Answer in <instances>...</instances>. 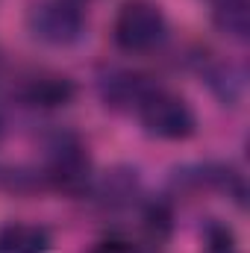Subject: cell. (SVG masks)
I'll return each instance as SVG.
<instances>
[{
	"mask_svg": "<svg viewBox=\"0 0 250 253\" xmlns=\"http://www.w3.org/2000/svg\"><path fill=\"white\" fill-rule=\"evenodd\" d=\"M112 36H115V44L126 53L156 50L168 36L165 12L153 0H124L115 15Z\"/></svg>",
	"mask_w": 250,
	"mask_h": 253,
	"instance_id": "cell-1",
	"label": "cell"
},
{
	"mask_svg": "<svg viewBox=\"0 0 250 253\" xmlns=\"http://www.w3.org/2000/svg\"><path fill=\"white\" fill-rule=\"evenodd\" d=\"M44 180L53 189L65 194H85L94 186V168H91V156L85 150V144L71 135L59 132L50 144H47V162H44Z\"/></svg>",
	"mask_w": 250,
	"mask_h": 253,
	"instance_id": "cell-2",
	"label": "cell"
},
{
	"mask_svg": "<svg viewBox=\"0 0 250 253\" xmlns=\"http://www.w3.org/2000/svg\"><path fill=\"white\" fill-rule=\"evenodd\" d=\"M135 109H138L144 129L156 138L183 141L188 135H194V129H197L194 109L186 103V97H180L168 88H159V85H153Z\"/></svg>",
	"mask_w": 250,
	"mask_h": 253,
	"instance_id": "cell-3",
	"label": "cell"
},
{
	"mask_svg": "<svg viewBox=\"0 0 250 253\" xmlns=\"http://www.w3.org/2000/svg\"><path fill=\"white\" fill-rule=\"evenodd\" d=\"M30 33L44 44H74L85 33V12L74 0H39L27 15Z\"/></svg>",
	"mask_w": 250,
	"mask_h": 253,
	"instance_id": "cell-4",
	"label": "cell"
},
{
	"mask_svg": "<svg viewBox=\"0 0 250 253\" xmlns=\"http://www.w3.org/2000/svg\"><path fill=\"white\" fill-rule=\"evenodd\" d=\"M74 94H77L74 80L62 77V74H53V71H33L18 83V97L27 106H36V109L65 106V103L74 100Z\"/></svg>",
	"mask_w": 250,
	"mask_h": 253,
	"instance_id": "cell-5",
	"label": "cell"
},
{
	"mask_svg": "<svg viewBox=\"0 0 250 253\" xmlns=\"http://www.w3.org/2000/svg\"><path fill=\"white\" fill-rule=\"evenodd\" d=\"M103 97L112 106H138L144 100V94L156 85L150 77L135 74V71H112L109 77H103Z\"/></svg>",
	"mask_w": 250,
	"mask_h": 253,
	"instance_id": "cell-6",
	"label": "cell"
},
{
	"mask_svg": "<svg viewBox=\"0 0 250 253\" xmlns=\"http://www.w3.org/2000/svg\"><path fill=\"white\" fill-rule=\"evenodd\" d=\"M50 233L39 224L12 221L0 230V253H47Z\"/></svg>",
	"mask_w": 250,
	"mask_h": 253,
	"instance_id": "cell-7",
	"label": "cell"
},
{
	"mask_svg": "<svg viewBox=\"0 0 250 253\" xmlns=\"http://www.w3.org/2000/svg\"><path fill=\"white\" fill-rule=\"evenodd\" d=\"M135 194H138V177H135V171H129V168L106 171V177L94 186L97 203L106 206V209H118V206L132 203Z\"/></svg>",
	"mask_w": 250,
	"mask_h": 253,
	"instance_id": "cell-8",
	"label": "cell"
},
{
	"mask_svg": "<svg viewBox=\"0 0 250 253\" xmlns=\"http://www.w3.org/2000/svg\"><path fill=\"white\" fill-rule=\"evenodd\" d=\"M215 27L230 36V39H239L245 42L248 39V30H250V9H248V0H215Z\"/></svg>",
	"mask_w": 250,
	"mask_h": 253,
	"instance_id": "cell-9",
	"label": "cell"
},
{
	"mask_svg": "<svg viewBox=\"0 0 250 253\" xmlns=\"http://www.w3.org/2000/svg\"><path fill=\"white\" fill-rule=\"evenodd\" d=\"M203 253H239L236 233L221 221H209L203 227Z\"/></svg>",
	"mask_w": 250,
	"mask_h": 253,
	"instance_id": "cell-10",
	"label": "cell"
},
{
	"mask_svg": "<svg viewBox=\"0 0 250 253\" xmlns=\"http://www.w3.org/2000/svg\"><path fill=\"white\" fill-rule=\"evenodd\" d=\"M209 85L215 88V94L227 103V100H236L239 88H242V74L230 65H218L215 71H209Z\"/></svg>",
	"mask_w": 250,
	"mask_h": 253,
	"instance_id": "cell-11",
	"label": "cell"
},
{
	"mask_svg": "<svg viewBox=\"0 0 250 253\" xmlns=\"http://www.w3.org/2000/svg\"><path fill=\"white\" fill-rule=\"evenodd\" d=\"M88 253H135V248H132V242H126V239L109 236V239L97 242V245H94Z\"/></svg>",
	"mask_w": 250,
	"mask_h": 253,
	"instance_id": "cell-12",
	"label": "cell"
},
{
	"mask_svg": "<svg viewBox=\"0 0 250 253\" xmlns=\"http://www.w3.org/2000/svg\"><path fill=\"white\" fill-rule=\"evenodd\" d=\"M3 129H6V124H3V118H0V138H3Z\"/></svg>",
	"mask_w": 250,
	"mask_h": 253,
	"instance_id": "cell-13",
	"label": "cell"
}]
</instances>
